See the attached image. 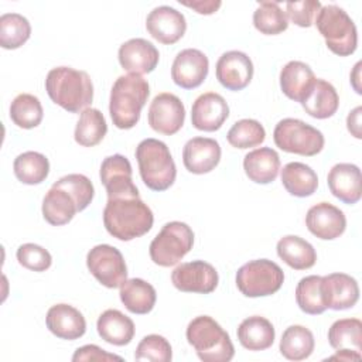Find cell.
Returning <instances> with one entry per match:
<instances>
[{
  "label": "cell",
  "mask_w": 362,
  "mask_h": 362,
  "mask_svg": "<svg viewBox=\"0 0 362 362\" xmlns=\"http://www.w3.org/2000/svg\"><path fill=\"white\" fill-rule=\"evenodd\" d=\"M322 276L311 274L303 277L296 287V301L301 311L310 315L322 314L327 307L321 290Z\"/></svg>",
  "instance_id": "obj_38"
},
{
  "label": "cell",
  "mask_w": 362,
  "mask_h": 362,
  "mask_svg": "<svg viewBox=\"0 0 362 362\" xmlns=\"http://www.w3.org/2000/svg\"><path fill=\"white\" fill-rule=\"evenodd\" d=\"M243 170L247 178L256 184H270L277 178L280 157L270 147L249 151L243 158Z\"/></svg>",
  "instance_id": "obj_25"
},
{
  "label": "cell",
  "mask_w": 362,
  "mask_h": 362,
  "mask_svg": "<svg viewBox=\"0 0 362 362\" xmlns=\"http://www.w3.org/2000/svg\"><path fill=\"white\" fill-rule=\"evenodd\" d=\"M173 286L184 293L209 294L219 281L216 269L204 260H192L178 264L171 273Z\"/></svg>",
  "instance_id": "obj_11"
},
{
  "label": "cell",
  "mask_w": 362,
  "mask_h": 362,
  "mask_svg": "<svg viewBox=\"0 0 362 362\" xmlns=\"http://www.w3.org/2000/svg\"><path fill=\"white\" fill-rule=\"evenodd\" d=\"M148 34L161 44L171 45L181 40L187 31V21L181 11L170 6L153 8L146 18Z\"/></svg>",
  "instance_id": "obj_14"
},
{
  "label": "cell",
  "mask_w": 362,
  "mask_h": 362,
  "mask_svg": "<svg viewBox=\"0 0 362 362\" xmlns=\"http://www.w3.org/2000/svg\"><path fill=\"white\" fill-rule=\"evenodd\" d=\"M140 177L153 191L168 189L177 177V167L167 144L157 139L141 140L134 151Z\"/></svg>",
  "instance_id": "obj_4"
},
{
  "label": "cell",
  "mask_w": 362,
  "mask_h": 362,
  "mask_svg": "<svg viewBox=\"0 0 362 362\" xmlns=\"http://www.w3.org/2000/svg\"><path fill=\"white\" fill-rule=\"evenodd\" d=\"M301 106L314 119H328L337 113L339 96L332 83L317 78Z\"/></svg>",
  "instance_id": "obj_27"
},
{
  "label": "cell",
  "mask_w": 362,
  "mask_h": 362,
  "mask_svg": "<svg viewBox=\"0 0 362 362\" xmlns=\"http://www.w3.org/2000/svg\"><path fill=\"white\" fill-rule=\"evenodd\" d=\"M315 75L313 69L301 61H290L280 71L281 92L294 102H303L311 90Z\"/></svg>",
  "instance_id": "obj_24"
},
{
  "label": "cell",
  "mask_w": 362,
  "mask_h": 362,
  "mask_svg": "<svg viewBox=\"0 0 362 362\" xmlns=\"http://www.w3.org/2000/svg\"><path fill=\"white\" fill-rule=\"evenodd\" d=\"M228 143L235 148H250L260 146L266 139V130L255 119H242L233 123L226 134Z\"/></svg>",
  "instance_id": "obj_41"
},
{
  "label": "cell",
  "mask_w": 362,
  "mask_h": 362,
  "mask_svg": "<svg viewBox=\"0 0 362 362\" xmlns=\"http://www.w3.org/2000/svg\"><path fill=\"white\" fill-rule=\"evenodd\" d=\"M255 28L264 35H277L287 30L286 13L276 1H260L253 13Z\"/></svg>",
  "instance_id": "obj_40"
},
{
  "label": "cell",
  "mask_w": 362,
  "mask_h": 362,
  "mask_svg": "<svg viewBox=\"0 0 362 362\" xmlns=\"http://www.w3.org/2000/svg\"><path fill=\"white\" fill-rule=\"evenodd\" d=\"M90 274L105 287L117 288L127 280V266L119 249L110 245H96L86 255Z\"/></svg>",
  "instance_id": "obj_10"
},
{
  "label": "cell",
  "mask_w": 362,
  "mask_h": 362,
  "mask_svg": "<svg viewBox=\"0 0 362 362\" xmlns=\"http://www.w3.org/2000/svg\"><path fill=\"white\" fill-rule=\"evenodd\" d=\"M238 339L240 345L249 351L269 349L274 342L273 324L260 315H252L245 318L238 327Z\"/></svg>",
  "instance_id": "obj_28"
},
{
  "label": "cell",
  "mask_w": 362,
  "mask_h": 362,
  "mask_svg": "<svg viewBox=\"0 0 362 362\" xmlns=\"http://www.w3.org/2000/svg\"><path fill=\"white\" fill-rule=\"evenodd\" d=\"M273 140L280 150L305 157L318 154L325 144L324 134L318 129L293 117H286L276 124Z\"/></svg>",
  "instance_id": "obj_7"
},
{
  "label": "cell",
  "mask_w": 362,
  "mask_h": 362,
  "mask_svg": "<svg viewBox=\"0 0 362 362\" xmlns=\"http://www.w3.org/2000/svg\"><path fill=\"white\" fill-rule=\"evenodd\" d=\"M229 117L228 102L216 92L199 95L192 103L191 123L202 132H215L222 127Z\"/></svg>",
  "instance_id": "obj_19"
},
{
  "label": "cell",
  "mask_w": 362,
  "mask_h": 362,
  "mask_svg": "<svg viewBox=\"0 0 362 362\" xmlns=\"http://www.w3.org/2000/svg\"><path fill=\"white\" fill-rule=\"evenodd\" d=\"M208 57L197 48H185L177 54L171 65V78L182 89L198 88L208 76Z\"/></svg>",
  "instance_id": "obj_13"
},
{
  "label": "cell",
  "mask_w": 362,
  "mask_h": 362,
  "mask_svg": "<svg viewBox=\"0 0 362 362\" xmlns=\"http://www.w3.org/2000/svg\"><path fill=\"white\" fill-rule=\"evenodd\" d=\"M276 249L279 257L294 270H307L317 262V253L313 245L296 235L283 236L277 242Z\"/></svg>",
  "instance_id": "obj_30"
},
{
  "label": "cell",
  "mask_w": 362,
  "mask_h": 362,
  "mask_svg": "<svg viewBox=\"0 0 362 362\" xmlns=\"http://www.w3.org/2000/svg\"><path fill=\"white\" fill-rule=\"evenodd\" d=\"M154 222L153 212L140 195L110 197L103 209V225L116 239L127 242L146 235Z\"/></svg>",
  "instance_id": "obj_1"
},
{
  "label": "cell",
  "mask_w": 362,
  "mask_h": 362,
  "mask_svg": "<svg viewBox=\"0 0 362 362\" xmlns=\"http://www.w3.org/2000/svg\"><path fill=\"white\" fill-rule=\"evenodd\" d=\"M132 164L127 157L113 154L106 157L100 164V181L106 188L107 198L120 195H139L137 187L132 180Z\"/></svg>",
  "instance_id": "obj_17"
},
{
  "label": "cell",
  "mask_w": 362,
  "mask_h": 362,
  "mask_svg": "<svg viewBox=\"0 0 362 362\" xmlns=\"http://www.w3.org/2000/svg\"><path fill=\"white\" fill-rule=\"evenodd\" d=\"M18 263L33 272H45L52 263L51 253L35 243H24L16 252Z\"/></svg>",
  "instance_id": "obj_44"
},
{
  "label": "cell",
  "mask_w": 362,
  "mask_h": 362,
  "mask_svg": "<svg viewBox=\"0 0 362 362\" xmlns=\"http://www.w3.org/2000/svg\"><path fill=\"white\" fill-rule=\"evenodd\" d=\"M321 8L318 0H303V1H288L286 4L287 18L298 27L308 28L313 25L317 13Z\"/></svg>",
  "instance_id": "obj_45"
},
{
  "label": "cell",
  "mask_w": 362,
  "mask_h": 362,
  "mask_svg": "<svg viewBox=\"0 0 362 362\" xmlns=\"http://www.w3.org/2000/svg\"><path fill=\"white\" fill-rule=\"evenodd\" d=\"M13 170L18 181L27 185H35L41 184L48 177L49 161L38 151H25L16 157Z\"/></svg>",
  "instance_id": "obj_35"
},
{
  "label": "cell",
  "mask_w": 362,
  "mask_h": 362,
  "mask_svg": "<svg viewBox=\"0 0 362 362\" xmlns=\"http://www.w3.org/2000/svg\"><path fill=\"white\" fill-rule=\"evenodd\" d=\"M117 58L120 66L129 74L144 75L156 69L160 52L150 41L144 38H132L120 45Z\"/></svg>",
  "instance_id": "obj_18"
},
{
  "label": "cell",
  "mask_w": 362,
  "mask_h": 362,
  "mask_svg": "<svg viewBox=\"0 0 362 362\" xmlns=\"http://www.w3.org/2000/svg\"><path fill=\"white\" fill-rule=\"evenodd\" d=\"M321 290L327 308L339 311L354 307L359 300L358 281L346 273L322 276Z\"/></svg>",
  "instance_id": "obj_20"
},
{
  "label": "cell",
  "mask_w": 362,
  "mask_h": 362,
  "mask_svg": "<svg viewBox=\"0 0 362 362\" xmlns=\"http://www.w3.org/2000/svg\"><path fill=\"white\" fill-rule=\"evenodd\" d=\"M96 328L103 341L116 346L130 344L134 337V322L132 318L115 308H109L99 315Z\"/></svg>",
  "instance_id": "obj_26"
},
{
  "label": "cell",
  "mask_w": 362,
  "mask_h": 362,
  "mask_svg": "<svg viewBox=\"0 0 362 362\" xmlns=\"http://www.w3.org/2000/svg\"><path fill=\"white\" fill-rule=\"evenodd\" d=\"M180 3L185 7L195 10L198 14H205V16L214 14L222 6V3L219 0H206V1L197 0V1H180Z\"/></svg>",
  "instance_id": "obj_47"
},
{
  "label": "cell",
  "mask_w": 362,
  "mask_h": 362,
  "mask_svg": "<svg viewBox=\"0 0 362 362\" xmlns=\"http://www.w3.org/2000/svg\"><path fill=\"white\" fill-rule=\"evenodd\" d=\"M315 25L331 52L339 57L355 52L358 47L356 25L344 8L335 4L321 6L315 16Z\"/></svg>",
  "instance_id": "obj_6"
},
{
  "label": "cell",
  "mask_w": 362,
  "mask_h": 362,
  "mask_svg": "<svg viewBox=\"0 0 362 362\" xmlns=\"http://www.w3.org/2000/svg\"><path fill=\"white\" fill-rule=\"evenodd\" d=\"M148 124L161 134L173 136L184 126L185 107L181 99L170 92H163L154 96L148 107Z\"/></svg>",
  "instance_id": "obj_12"
},
{
  "label": "cell",
  "mask_w": 362,
  "mask_h": 362,
  "mask_svg": "<svg viewBox=\"0 0 362 362\" xmlns=\"http://www.w3.org/2000/svg\"><path fill=\"white\" fill-rule=\"evenodd\" d=\"M305 225L315 238L332 240L345 232L346 218L338 206L329 202H320L307 211Z\"/></svg>",
  "instance_id": "obj_16"
},
{
  "label": "cell",
  "mask_w": 362,
  "mask_h": 362,
  "mask_svg": "<svg viewBox=\"0 0 362 362\" xmlns=\"http://www.w3.org/2000/svg\"><path fill=\"white\" fill-rule=\"evenodd\" d=\"M361 115H362V107L356 106L354 110L349 112V115L346 117L348 132L355 139H362V133H361Z\"/></svg>",
  "instance_id": "obj_48"
},
{
  "label": "cell",
  "mask_w": 362,
  "mask_h": 362,
  "mask_svg": "<svg viewBox=\"0 0 362 362\" xmlns=\"http://www.w3.org/2000/svg\"><path fill=\"white\" fill-rule=\"evenodd\" d=\"M31 25L18 13H6L0 17V45L4 49H17L28 41Z\"/></svg>",
  "instance_id": "obj_39"
},
{
  "label": "cell",
  "mask_w": 362,
  "mask_h": 362,
  "mask_svg": "<svg viewBox=\"0 0 362 362\" xmlns=\"http://www.w3.org/2000/svg\"><path fill=\"white\" fill-rule=\"evenodd\" d=\"M359 68H361V62H356V65H355V68H354V72L351 74V83H352L355 92L361 95L362 90H361V86H359V83H358V81H359Z\"/></svg>",
  "instance_id": "obj_50"
},
{
  "label": "cell",
  "mask_w": 362,
  "mask_h": 362,
  "mask_svg": "<svg viewBox=\"0 0 362 362\" xmlns=\"http://www.w3.org/2000/svg\"><path fill=\"white\" fill-rule=\"evenodd\" d=\"M107 133V124L100 110L86 107L82 110L75 127L74 139L82 147H93L99 144Z\"/></svg>",
  "instance_id": "obj_34"
},
{
  "label": "cell",
  "mask_w": 362,
  "mask_h": 362,
  "mask_svg": "<svg viewBox=\"0 0 362 362\" xmlns=\"http://www.w3.org/2000/svg\"><path fill=\"white\" fill-rule=\"evenodd\" d=\"M315 346L313 332L303 325H290L280 339V354L288 361L307 359Z\"/></svg>",
  "instance_id": "obj_33"
},
{
  "label": "cell",
  "mask_w": 362,
  "mask_h": 362,
  "mask_svg": "<svg viewBox=\"0 0 362 362\" xmlns=\"http://www.w3.org/2000/svg\"><path fill=\"white\" fill-rule=\"evenodd\" d=\"M329 345L339 349H351L361 354L362 349V322L358 318L337 320L328 329Z\"/></svg>",
  "instance_id": "obj_36"
},
{
  "label": "cell",
  "mask_w": 362,
  "mask_h": 362,
  "mask_svg": "<svg viewBox=\"0 0 362 362\" xmlns=\"http://www.w3.org/2000/svg\"><path fill=\"white\" fill-rule=\"evenodd\" d=\"M185 335L204 362H229L235 355L229 334L209 315H198L191 320Z\"/></svg>",
  "instance_id": "obj_5"
},
{
  "label": "cell",
  "mask_w": 362,
  "mask_h": 362,
  "mask_svg": "<svg viewBox=\"0 0 362 362\" xmlns=\"http://www.w3.org/2000/svg\"><path fill=\"white\" fill-rule=\"evenodd\" d=\"M194 245L192 229L180 221L167 222L151 240L148 253L151 260L161 267L177 264Z\"/></svg>",
  "instance_id": "obj_9"
},
{
  "label": "cell",
  "mask_w": 362,
  "mask_h": 362,
  "mask_svg": "<svg viewBox=\"0 0 362 362\" xmlns=\"http://www.w3.org/2000/svg\"><path fill=\"white\" fill-rule=\"evenodd\" d=\"M362 358V354L351 349H339L335 355L329 356L328 359H339V361H359Z\"/></svg>",
  "instance_id": "obj_49"
},
{
  "label": "cell",
  "mask_w": 362,
  "mask_h": 362,
  "mask_svg": "<svg viewBox=\"0 0 362 362\" xmlns=\"http://www.w3.org/2000/svg\"><path fill=\"white\" fill-rule=\"evenodd\" d=\"M52 185L68 191L76 201L79 212L83 211L85 208H88V205L92 202L93 195H95V188H93L92 181L83 174L64 175L58 181H55Z\"/></svg>",
  "instance_id": "obj_42"
},
{
  "label": "cell",
  "mask_w": 362,
  "mask_h": 362,
  "mask_svg": "<svg viewBox=\"0 0 362 362\" xmlns=\"http://www.w3.org/2000/svg\"><path fill=\"white\" fill-rule=\"evenodd\" d=\"M236 287L246 297H266L277 293L284 283V272L269 259L245 263L236 272Z\"/></svg>",
  "instance_id": "obj_8"
},
{
  "label": "cell",
  "mask_w": 362,
  "mask_h": 362,
  "mask_svg": "<svg viewBox=\"0 0 362 362\" xmlns=\"http://www.w3.org/2000/svg\"><path fill=\"white\" fill-rule=\"evenodd\" d=\"M361 170L351 163L335 164L327 177V184L331 194L344 204L354 205L361 199Z\"/></svg>",
  "instance_id": "obj_23"
},
{
  "label": "cell",
  "mask_w": 362,
  "mask_h": 362,
  "mask_svg": "<svg viewBox=\"0 0 362 362\" xmlns=\"http://www.w3.org/2000/svg\"><path fill=\"white\" fill-rule=\"evenodd\" d=\"M281 184L290 195L305 198L317 191L318 177L317 173L310 165L293 161L283 167Z\"/></svg>",
  "instance_id": "obj_32"
},
{
  "label": "cell",
  "mask_w": 362,
  "mask_h": 362,
  "mask_svg": "<svg viewBox=\"0 0 362 362\" xmlns=\"http://www.w3.org/2000/svg\"><path fill=\"white\" fill-rule=\"evenodd\" d=\"M120 300L127 311L133 314L150 313L157 300L156 288L143 279H129L120 286Z\"/></svg>",
  "instance_id": "obj_31"
},
{
  "label": "cell",
  "mask_w": 362,
  "mask_h": 362,
  "mask_svg": "<svg viewBox=\"0 0 362 362\" xmlns=\"http://www.w3.org/2000/svg\"><path fill=\"white\" fill-rule=\"evenodd\" d=\"M44 116L40 99L31 93L17 95L10 105V119L21 129L37 127Z\"/></svg>",
  "instance_id": "obj_37"
},
{
  "label": "cell",
  "mask_w": 362,
  "mask_h": 362,
  "mask_svg": "<svg viewBox=\"0 0 362 362\" xmlns=\"http://www.w3.org/2000/svg\"><path fill=\"white\" fill-rule=\"evenodd\" d=\"M221 146L209 137H192L182 148L184 167L192 174L211 173L221 161Z\"/></svg>",
  "instance_id": "obj_21"
},
{
  "label": "cell",
  "mask_w": 362,
  "mask_h": 362,
  "mask_svg": "<svg viewBox=\"0 0 362 362\" xmlns=\"http://www.w3.org/2000/svg\"><path fill=\"white\" fill-rule=\"evenodd\" d=\"M42 216L52 226L66 225L79 212L76 201L64 188L52 185L42 199Z\"/></svg>",
  "instance_id": "obj_29"
},
{
  "label": "cell",
  "mask_w": 362,
  "mask_h": 362,
  "mask_svg": "<svg viewBox=\"0 0 362 362\" xmlns=\"http://www.w3.org/2000/svg\"><path fill=\"white\" fill-rule=\"evenodd\" d=\"M45 324L47 328L61 339L74 341L86 332V321L83 314L65 303L55 304L47 311Z\"/></svg>",
  "instance_id": "obj_22"
},
{
  "label": "cell",
  "mask_w": 362,
  "mask_h": 362,
  "mask_svg": "<svg viewBox=\"0 0 362 362\" xmlns=\"http://www.w3.org/2000/svg\"><path fill=\"white\" fill-rule=\"evenodd\" d=\"M49 99L69 113L85 110L93 99L92 79L85 71L71 66L52 68L45 78Z\"/></svg>",
  "instance_id": "obj_2"
},
{
  "label": "cell",
  "mask_w": 362,
  "mask_h": 362,
  "mask_svg": "<svg viewBox=\"0 0 362 362\" xmlns=\"http://www.w3.org/2000/svg\"><path fill=\"white\" fill-rule=\"evenodd\" d=\"M122 361V356L119 355H115V354H109L106 352L105 349L99 348L98 345H93V344H89V345H83L81 348H78L75 351V354L72 355V361L74 362H79V361H102V362H106V361Z\"/></svg>",
  "instance_id": "obj_46"
},
{
  "label": "cell",
  "mask_w": 362,
  "mask_h": 362,
  "mask_svg": "<svg viewBox=\"0 0 362 362\" xmlns=\"http://www.w3.org/2000/svg\"><path fill=\"white\" fill-rule=\"evenodd\" d=\"M216 79L228 90L245 89L253 78V62L242 51L223 52L216 62Z\"/></svg>",
  "instance_id": "obj_15"
},
{
  "label": "cell",
  "mask_w": 362,
  "mask_h": 362,
  "mask_svg": "<svg viewBox=\"0 0 362 362\" xmlns=\"http://www.w3.org/2000/svg\"><path fill=\"white\" fill-rule=\"evenodd\" d=\"M150 95L147 79L127 74L119 76L110 90L109 113L117 129L129 130L140 120V113Z\"/></svg>",
  "instance_id": "obj_3"
},
{
  "label": "cell",
  "mask_w": 362,
  "mask_h": 362,
  "mask_svg": "<svg viewBox=\"0 0 362 362\" xmlns=\"http://www.w3.org/2000/svg\"><path fill=\"white\" fill-rule=\"evenodd\" d=\"M137 361H154V362H170L173 359V349L170 342L158 335H146L137 345L134 352Z\"/></svg>",
  "instance_id": "obj_43"
}]
</instances>
